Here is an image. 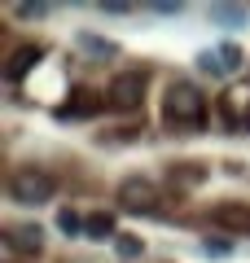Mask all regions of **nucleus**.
I'll return each instance as SVG.
<instances>
[{"mask_svg": "<svg viewBox=\"0 0 250 263\" xmlns=\"http://www.w3.org/2000/svg\"><path fill=\"white\" fill-rule=\"evenodd\" d=\"M163 123L171 132H198L206 123V97H202V88L189 84V79L167 84V92H163Z\"/></svg>", "mask_w": 250, "mask_h": 263, "instance_id": "obj_1", "label": "nucleus"}, {"mask_svg": "<svg viewBox=\"0 0 250 263\" xmlns=\"http://www.w3.org/2000/svg\"><path fill=\"white\" fill-rule=\"evenodd\" d=\"M53 193H57V180L44 167H18L9 176V197L18 206H44Z\"/></svg>", "mask_w": 250, "mask_h": 263, "instance_id": "obj_2", "label": "nucleus"}, {"mask_svg": "<svg viewBox=\"0 0 250 263\" xmlns=\"http://www.w3.org/2000/svg\"><path fill=\"white\" fill-rule=\"evenodd\" d=\"M114 202H119L123 211H132V215H154L158 202H163V193H158L154 180H140V176H128L119 184V193H114Z\"/></svg>", "mask_w": 250, "mask_h": 263, "instance_id": "obj_3", "label": "nucleus"}, {"mask_svg": "<svg viewBox=\"0 0 250 263\" xmlns=\"http://www.w3.org/2000/svg\"><path fill=\"white\" fill-rule=\"evenodd\" d=\"M105 101H110L114 110H136V105L145 101V75H140V70H119V75L110 79V88H105Z\"/></svg>", "mask_w": 250, "mask_h": 263, "instance_id": "obj_4", "label": "nucleus"}, {"mask_svg": "<svg viewBox=\"0 0 250 263\" xmlns=\"http://www.w3.org/2000/svg\"><path fill=\"white\" fill-rule=\"evenodd\" d=\"M220 114H224L228 127H246L250 123V84H233L220 97Z\"/></svg>", "mask_w": 250, "mask_h": 263, "instance_id": "obj_5", "label": "nucleus"}, {"mask_svg": "<svg viewBox=\"0 0 250 263\" xmlns=\"http://www.w3.org/2000/svg\"><path fill=\"white\" fill-rule=\"evenodd\" d=\"M211 224L228 228V233H250V206L246 202H215L211 206Z\"/></svg>", "mask_w": 250, "mask_h": 263, "instance_id": "obj_6", "label": "nucleus"}, {"mask_svg": "<svg viewBox=\"0 0 250 263\" xmlns=\"http://www.w3.org/2000/svg\"><path fill=\"white\" fill-rule=\"evenodd\" d=\"M5 241H9V250H18V254H40L44 250V233H40L35 224H9L5 228Z\"/></svg>", "mask_w": 250, "mask_h": 263, "instance_id": "obj_7", "label": "nucleus"}, {"mask_svg": "<svg viewBox=\"0 0 250 263\" xmlns=\"http://www.w3.org/2000/svg\"><path fill=\"white\" fill-rule=\"evenodd\" d=\"M40 57H44V48H40V44H22V48H13L9 66H5V79H9V84H18V79L27 75V70L40 62Z\"/></svg>", "mask_w": 250, "mask_h": 263, "instance_id": "obj_8", "label": "nucleus"}, {"mask_svg": "<svg viewBox=\"0 0 250 263\" xmlns=\"http://www.w3.org/2000/svg\"><path fill=\"white\" fill-rule=\"evenodd\" d=\"M101 105H110L105 97H97V92H88V88H79L75 92V101L66 105V114H75V119H88V114H97Z\"/></svg>", "mask_w": 250, "mask_h": 263, "instance_id": "obj_9", "label": "nucleus"}, {"mask_svg": "<svg viewBox=\"0 0 250 263\" xmlns=\"http://www.w3.org/2000/svg\"><path fill=\"white\" fill-rule=\"evenodd\" d=\"M83 233L93 237V241H105V237H114V219H110V215H88Z\"/></svg>", "mask_w": 250, "mask_h": 263, "instance_id": "obj_10", "label": "nucleus"}, {"mask_svg": "<svg viewBox=\"0 0 250 263\" xmlns=\"http://www.w3.org/2000/svg\"><path fill=\"white\" fill-rule=\"evenodd\" d=\"M211 18L224 22V27H237V22H246V9H233V5H211Z\"/></svg>", "mask_w": 250, "mask_h": 263, "instance_id": "obj_11", "label": "nucleus"}, {"mask_svg": "<svg viewBox=\"0 0 250 263\" xmlns=\"http://www.w3.org/2000/svg\"><path fill=\"white\" fill-rule=\"evenodd\" d=\"M180 176V184H202L206 180V171L198 167V162H180V171H171V180Z\"/></svg>", "mask_w": 250, "mask_h": 263, "instance_id": "obj_12", "label": "nucleus"}, {"mask_svg": "<svg viewBox=\"0 0 250 263\" xmlns=\"http://www.w3.org/2000/svg\"><path fill=\"white\" fill-rule=\"evenodd\" d=\"M198 66H202L206 75H224V70H228V62H224V53H202V57H198Z\"/></svg>", "mask_w": 250, "mask_h": 263, "instance_id": "obj_13", "label": "nucleus"}, {"mask_svg": "<svg viewBox=\"0 0 250 263\" xmlns=\"http://www.w3.org/2000/svg\"><path fill=\"white\" fill-rule=\"evenodd\" d=\"M83 224H88V219H79V215H75V211H62V215H57V228H62V233H83Z\"/></svg>", "mask_w": 250, "mask_h": 263, "instance_id": "obj_14", "label": "nucleus"}, {"mask_svg": "<svg viewBox=\"0 0 250 263\" xmlns=\"http://www.w3.org/2000/svg\"><path fill=\"white\" fill-rule=\"evenodd\" d=\"M114 246H119V254H123V259H132V254H140V241H132V237H119Z\"/></svg>", "mask_w": 250, "mask_h": 263, "instance_id": "obj_15", "label": "nucleus"}, {"mask_svg": "<svg viewBox=\"0 0 250 263\" xmlns=\"http://www.w3.org/2000/svg\"><path fill=\"white\" fill-rule=\"evenodd\" d=\"M13 13H18V18H44V5H18Z\"/></svg>", "mask_w": 250, "mask_h": 263, "instance_id": "obj_16", "label": "nucleus"}]
</instances>
